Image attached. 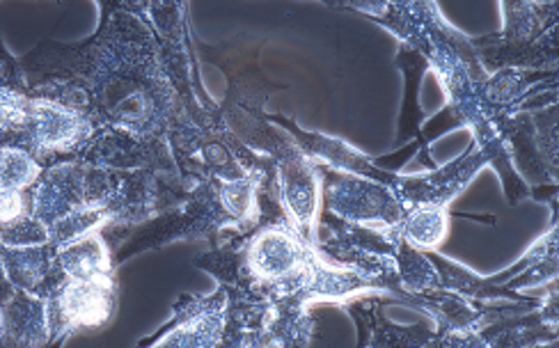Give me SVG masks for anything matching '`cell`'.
Returning <instances> with one entry per match:
<instances>
[{
	"label": "cell",
	"mask_w": 559,
	"mask_h": 348,
	"mask_svg": "<svg viewBox=\"0 0 559 348\" xmlns=\"http://www.w3.org/2000/svg\"><path fill=\"white\" fill-rule=\"evenodd\" d=\"M56 262L64 277H110V252L97 231L62 245Z\"/></svg>",
	"instance_id": "5"
},
{
	"label": "cell",
	"mask_w": 559,
	"mask_h": 348,
	"mask_svg": "<svg viewBox=\"0 0 559 348\" xmlns=\"http://www.w3.org/2000/svg\"><path fill=\"white\" fill-rule=\"evenodd\" d=\"M49 310L51 333H69L76 328H95L108 321L112 312V283L110 277H67L58 287Z\"/></svg>",
	"instance_id": "2"
},
{
	"label": "cell",
	"mask_w": 559,
	"mask_h": 348,
	"mask_svg": "<svg viewBox=\"0 0 559 348\" xmlns=\"http://www.w3.org/2000/svg\"><path fill=\"white\" fill-rule=\"evenodd\" d=\"M49 243V229L35 216L21 214L19 218L0 225V245L3 248H26Z\"/></svg>",
	"instance_id": "11"
},
{
	"label": "cell",
	"mask_w": 559,
	"mask_h": 348,
	"mask_svg": "<svg viewBox=\"0 0 559 348\" xmlns=\"http://www.w3.org/2000/svg\"><path fill=\"white\" fill-rule=\"evenodd\" d=\"M221 202L227 214L250 220L254 216V202H258V183L254 179L227 181L221 185Z\"/></svg>",
	"instance_id": "12"
},
{
	"label": "cell",
	"mask_w": 559,
	"mask_h": 348,
	"mask_svg": "<svg viewBox=\"0 0 559 348\" xmlns=\"http://www.w3.org/2000/svg\"><path fill=\"white\" fill-rule=\"evenodd\" d=\"M14 291H16V289H14V285L10 283V277H8L5 268H3V262H0V305H3L5 300H8Z\"/></svg>",
	"instance_id": "13"
},
{
	"label": "cell",
	"mask_w": 559,
	"mask_h": 348,
	"mask_svg": "<svg viewBox=\"0 0 559 348\" xmlns=\"http://www.w3.org/2000/svg\"><path fill=\"white\" fill-rule=\"evenodd\" d=\"M0 331H3V344H44L51 333L46 303L33 291L16 289L0 305Z\"/></svg>",
	"instance_id": "3"
},
{
	"label": "cell",
	"mask_w": 559,
	"mask_h": 348,
	"mask_svg": "<svg viewBox=\"0 0 559 348\" xmlns=\"http://www.w3.org/2000/svg\"><path fill=\"white\" fill-rule=\"evenodd\" d=\"M41 175L37 156L21 145H0V189L23 193Z\"/></svg>",
	"instance_id": "7"
},
{
	"label": "cell",
	"mask_w": 559,
	"mask_h": 348,
	"mask_svg": "<svg viewBox=\"0 0 559 348\" xmlns=\"http://www.w3.org/2000/svg\"><path fill=\"white\" fill-rule=\"evenodd\" d=\"M298 262V245L283 229L264 231L248 248L250 271L254 277H262V280H277V277L292 275Z\"/></svg>",
	"instance_id": "4"
},
{
	"label": "cell",
	"mask_w": 559,
	"mask_h": 348,
	"mask_svg": "<svg viewBox=\"0 0 559 348\" xmlns=\"http://www.w3.org/2000/svg\"><path fill=\"white\" fill-rule=\"evenodd\" d=\"M195 314L186 316L179 326L170 333L156 339L158 344H216L223 333V312L218 308H202L193 310Z\"/></svg>",
	"instance_id": "8"
},
{
	"label": "cell",
	"mask_w": 559,
	"mask_h": 348,
	"mask_svg": "<svg viewBox=\"0 0 559 348\" xmlns=\"http://www.w3.org/2000/svg\"><path fill=\"white\" fill-rule=\"evenodd\" d=\"M31 115V97L21 95L19 89L0 83V135L19 137L26 131Z\"/></svg>",
	"instance_id": "9"
},
{
	"label": "cell",
	"mask_w": 559,
	"mask_h": 348,
	"mask_svg": "<svg viewBox=\"0 0 559 348\" xmlns=\"http://www.w3.org/2000/svg\"><path fill=\"white\" fill-rule=\"evenodd\" d=\"M92 129L95 124L85 110L51 97H35L31 99L28 124L19 145L33 154L72 152L90 141Z\"/></svg>",
	"instance_id": "1"
},
{
	"label": "cell",
	"mask_w": 559,
	"mask_h": 348,
	"mask_svg": "<svg viewBox=\"0 0 559 348\" xmlns=\"http://www.w3.org/2000/svg\"><path fill=\"white\" fill-rule=\"evenodd\" d=\"M41 245H26V248H3L0 245V262L10 277L14 289L33 291L37 293L39 285L51 273V254Z\"/></svg>",
	"instance_id": "6"
},
{
	"label": "cell",
	"mask_w": 559,
	"mask_h": 348,
	"mask_svg": "<svg viewBox=\"0 0 559 348\" xmlns=\"http://www.w3.org/2000/svg\"><path fill=\"white\" fill-rule=\"evenodd\" d=\"M448 231V216L442 206H419L408 218V237L411 241L431 248L442 241Z\"/></svg>",
	"instance_id": "10"
}]
</instances>
